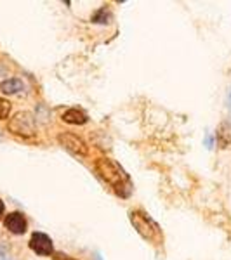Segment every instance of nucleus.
Instances as JSON below:
<instances>
[{
	"label": "nucleus",
	"mask_w": 231,
	"mask_h": 260,
	"mask_svg": "<svg viewBox=\"0 0 231 260\" xmlns=\"http://www.w3.org/2000/svg\"><path fill=\"white\" fill-rule=\"evenodd\" d=\"M96 172L99 173V177L105 182H108L113 188V191L116 193L122 198H127V196L132 193V182H130L129 175L125 173V170L112 158H99L96 160L94 163Z\"/></svg>",
	"instance_id": "1"
},
{
	"label": "nucleus",
	"mask_w": 231,
	"mask_h": 260,
	"mask_svg": "<svg viewBox=\"0 0 231 260\" xmlns=\"http://www.w3.org/2000/svg\"><path fill=\"white\" fill-rule=\"evenodd\" d=\"M129 219H130V224L134 226L139 236L145 238L148 243L155 246H162L163 245V232L160 229V226L153 221L152 217L148 213H145L143 210H132L129 213Z\"/></svg>",
	"instance_id": "2"
},
{
	"label": "nucleus",
	"mask_w": 231,
	"mask_h": 260,
	"mask_svg": "<svg viewBox=\"0 0 231 260\" xmlns=\"http://www.w3.org/2000/svg\"><path fill=\"white\" fill-rule=\"evenodd\" d=\"M9 132H12L14 135H21V137H32L35 135V118L32 113L28 111H19L9 120L7 123Z\"/></svg>",
	"instance_id": "3"
},
{
	"label": "nucleus",
	"mask_w": 231,
	"mask_h": 260,
	"mask_svg": "<svg viewBox=\"0 0 231 260\" xmlns=\"http://www.w3.org/2000/svg\"><path fill=\"white\" fill-rule=\"evenodd\" d=\"M58 141H59V144H61L66 151L72 153V155L82 156V158H85V156L89 155V146L85 144V141H83L82 137H78V135L72 134V132H63V134H59Z\"/></svg>",
	"instance_id": "4"
},
{
	"label": "nucleus",
	"mask_w": 231,
	"mask_h": 260,
	"mask_svg": "<svg viewBox=\"0 0 231 260\" xmlns=\"http://www.w3.org/2000/svg\"><path fill=\"white\" fill-rule=\"evenodd\" d=\"M30 248L37 253V255L49 257L54 253V245H52V239L49 238L45 232H33L32 238H30Z\"/></svg>",
	"instance_id": "5"
},
{
	"label": "nucleus",
	"mask_w": 231,
	"mask_h": 260,
	"mask_svg": "<svg viewBox=\"0 0 231 260\" xmlns=\"http://www.w3.org/2000/svg\"><path fill=\"white\" fill-rule=\"evenodd\" d=\"M4 226L12 234H25L28 229V221L21 212H11L9 215H5Z\"/></svg>",
	"instance_id": "6"
},
{
	"label": "nucleus",
	"mask_w": 231,
	"mask_h": 260,
	"mask_svg": "<svg viewBox=\"0 0 231 260\" xmlns=\"http://www.w3.org/2000/svg\"><path fill=\"white\" fill-rule=\"evenodd\" d=\"M216 141L221 149H230L231 148V118L223 120L217 127L216 132Z\"/></svg>",
	"instance_id": "7"
},
{
	"label": "nucleus",
	"mask_w": 231,
	"mask_h": 260,
	"mask_svg": "<svg viewBox=\"0 0 231 260\" xmlns=\"http://www.w3.org/2000/svg\"><path fill=\"white\" fill-rule=\"evenodd\" d=\"M61 120L65 123H70V125H83V123H87L89 116H87V113L82 111V109L70 108V109H66V111L63 113Z\"/></svg>",
	"instance_id": "8"
},
{
	"label": "nucleus",
	"mask_w": 231,
	"mask_h": 260,
	"mask_svg": "<svg viewBox=\"0 0 231 260\" xmlns=\"http://www.w3.org/2000/svg\"><path fill=\"white\" fill-rule=\"evenodd\" d=\"M0 91L4 94H18V92L25 91V83L19 78H9L0 83Z\"/></svg>",
	"instance_id": "9"
},
{
	"label": "nucleus",
	"mask_w": 231,
	"mask_h": 260,
	"mask_svg": "<svg viewBox=\"0 0 231 260\" xmlns=\"http://www.w3.org/2000/svg\"><path fill=\"white\" fill-rule=\"evenodd\" d=\"M11 113V102L7 99L0 98V120H5Z\"/></svg>",
	"instance_id": "10"
},
{
	"label": "nucleus",
	"mask_w": 231,
	"mask_h": 260,
	"mask_svg": "<svg viewBox=\"0 0 231 260\" xmlns=\"http://www.w3.org/2000/svg\"><path fill=\"white\" fill-rule=\"evenodd\" d=\"M108 19H110V14H108V11H106V7H103V9H99L98 12H96L94 16H92V21L94 23H108Z\"/></svg>",
	"instance_id": "11"
},
{
	"label": "nucleus",
	"mask_w": 231,
	"mask_h": 260,
	"mask_svg": "<svg viewBox=\"0 0 231 260\" xmlns=\"http://www.w3.org/2000/svg\"><path fill=\"white\" fill-rule=\"evenodd\" d=\"M54 260H77V259H73V257H70V255H65V253H56Z\"/></svg>",
	"instance_id": "12"
},
{
	"label": "nucleus",
	"mask_w": 231,
	"mask_h": 260,
	"mask_svg": "<svg viewBox=\"0 0 231 260\" xmlns=\"http://www.w3.org/2000/svg\"><path fill=\"white\" fill-rule=\"evenodd\" d=\"M4 210H5V205H4V201L0 199V219H2V215H4Z\"/></svg>",
	"instance_id": "13"
},
{
	"label": "nucleus",
	"mask_w": 231,
	"mask_h": 260,
	"mask_svg": "<svg viewBox=\"0 0 231 260\" xmlns=\"http://www.w3.org/2000/svg\"><path fill=\"white\" fill-rule=\"evenodd\" d=\"M205 142H207V148H212V137H207Z\"/></svg>",
	"instance_id": "14"
},
{
	"label": "nucleus",
	"mask_w": 231,
	"mask_h": 260,
	"mask_svg": "<svg viewBox=\"0 0 231 260\" xmlns=\"http://www.w3.org/2000/svg\"><path fill=\"white\" fill-rule=\"evenodd\" d=\"M226 102H228V108L231 109V91H230V94H228V101Z\"/></svg>",
	"instance_id": "15"
}]
</instances>
